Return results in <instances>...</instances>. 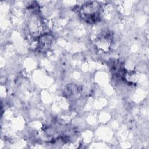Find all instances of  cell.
I'll return each mask as SVG.
<instances>
[{
	"label": "cell",
	"mask_w": 149,
	"mask_h": 149,
	"mask_svg": "<svg viewBox=\"0 0 149 149\" xmlns=\"http://www.w3.org/2000/svg\"><path fill=\"white\" fill-rule=\"evenodd\" d=\"M101 5L95 1L87 2L79 9L82 19L89 23H93L98 20L100 16Z\"/></svg>",
	"instance_id": "cell-1"
}]
</instances>
